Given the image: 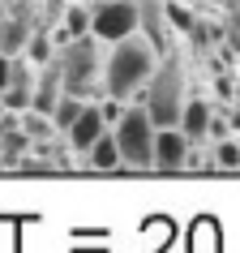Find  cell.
<instances>
[{
  "label": "cell",
  "mask_w": 240,
  "mask_h": 253,
  "mask_svg": "<svg viewBox=\"0 0 240 253\" xmlns=\"http://www.w3.org/2000/svg\"><path fill=\"white\" fill-rule=\"evenodd\" d=\"M163 60V47L150 35H129V39L112 43V52H107V69H103V94H116V99H129L133 90H142L150 78H155V69Z\"/></svg>",
  "instance_id": "obj_1"
},
{
  "label": "cell",
  "mask_w": 240,
  "mask_h": 253,
  "mask_svg": "<svg viewBox=\"0 0 240 253\" xmlns=\"http://www.w3.org/2000/svg\"><path fill=\"white\" fill-rule=\"evenodd\" d=\"M56 60H60V73H65V90L81 94V99H103V39L99 35H81V39H69L56 47Z\"/></svg>",
  "instance_id": "obj_2"
},
{
  "label": "cell",
  "mask_w": 240,
  "mask_h": 253,
  "mask_svg": "<svg viewBox=\"0 0 240 253\" xmlns=\"http://www.w3.org/2000/svg\"><path fill=\"white\" fill-rule=\"evenodd\" d=\"M185 103H189V99H185V69H180L176 56L163 52L155 78L146 82V107H150V116H155V125L167 129V125H180Z\"/></svg>",
  "instance_id": "obj_3"
},
{
  "label": "cell",
  "mask_w": 240,
  "mask_h": 253,
  "mask_svg": "<svg viewBox=\"0 0 240 253\" xmlns=\"http://www.w3.org/2000/svg\"><path fill=\"white\" fill-rule=\"evenodd\" d=\"M112 133L120 142V159L129 168H155V137L159 125L150 116V107H124V116L112 125Z\"/></svg>",
  "instance_id": "obj_4"
},
{
  "label": "cell",
  "mask_w": 240,
  "mask_h": 253,
  "mask_svg": "<svg viewBox=\"0 0 240 253\" xmlns=\"http://www.w3.org/2000/svg\"><path fill=\"white\" fill-rule=\"evenodd\" d=\"M142 30V9L137 0H99L90 13V35H99L103 43H120Z\"/></svg>",
  "instance_id": "obj_5"
},
{
  "label": "cell",
  "mask_w": 240,
  "mask_h": 253,
  "mask_svg": "<svg viewBox=\"0 0 240 253\" xmlns=\"http://www.w3.org/2000/svg\"><path fill=\"white\" fill-rule=\"evenodd\" d=\"M189 133L180 129V125H167V129H159V137H155V168H163V172H176V168H185L189 163Z\"/></svg>",
  "instance_id": "obj_6"
},
{
  "label": "cell",
  "mask_w": 240,
  "mask_h": 253,
  "mask_svg": "<svg viewBox=\"0 0 240 253\" xmlns=\"http://www.w3.org/2000/svg\"><path fill=\"white\" fill-rule=\"evenodd\" d=\"M107 129H112V125H107V116H103V103H86V112L73 120V129H69L65 137H69V146H73V150L86 155V150H90Z\"/></svg>",
  "instance_id": "obj_7"
},
{
  "label": "cell",
  "mask_w": 240,
  "mask_h": 253,
  "mask_svg": "<svg viewBox=\"0 0 240 253\" xmlns=\"http://www.w3.org/2000/svg\"><path fill=\"white\" fill-rule=\"evenodd\" d=\"M210 125H214V116H210V107H206V99H189L185 116H180V129L189 133V142H201Z\"/></svg>",
  "instance_id": "obj_8"
},
{
  "label": "cell",
  "mask_w": 240,
  "mask_h": 253,
  "mask_svg": "<svg viewBox=\"0 0 240 253\" xmlns=\"http://www.w3.org/2000/svg\"><path fill=\"white\" fill-rule=\"evenodd\" d=\"M86 163H90V168H99V172H112V168H120V142H116V133H112V129H107L103 137H99V142H94L90 150H86Z\"/></svg>",
  "instance_id": "obj_9"
},
{
  "label": "cell",
  "mask_w": 240,
  "mask_h": 253,
  "mask_svg": "<svg viewBox=\"0 0 240 253\" xmlns=\"http://www.w3.org/2000/svg\"><path fill=\"white\" fill-rule=\"evenodd\" d=\"M90 13L94 9H81V4H69L65 9V30H60V43H69V39H81V35H90Z\"/></svg>",
  "instance_id": "obj_10"
},
{
  "label": "cell",
  "mask_w": 240,
  "mask_h": 253,
  "mask_svg": "<svg viewBox=\"0 0 240 253\" xmlns=\"http://www.w3.org/2000/svg\"><path fill=\"white\" fill-rule=\"evenodd\" d=\"M81 112H86V99H81V94H60V103H56V112H52V120H56V129H60V133H69V129H73V120L81 116Z\"/></svg>",
  "instance_id": "obj_11"
},
{
  "label": "cell",
  "mask_w": 240,
  "mask_h": 253,
  "mask_svg": "<svg viewBox=\"0 0 240 253\" xmlns=\"http://www.w3.org/2000/svg\"><path fill=\"white\" fill-rule=\"evenodd\" d=\"M214 159H219V168H240V146H236V142H223Z\"/></svg>",
  "instance_id": "obj_12"
},
{
  "label": "cell",
  "mask_w": 240,
  "mask_h": 253,
  "mask_svg": "<svg viewBox=\"0 0 240 253\" xmlns=\"http://www.w3.org/2000/svg\"><path fill=\"white\" fill-rule=\"evenodd\" d=\"M9 78H13V56H9V52H0V90L9 86Z\"/></svg>",
  "instance_id": "obj_13"
},
{
  "label": "cell",
  "mask_w": 240,
  "mask_h": 253,
  "mask_svg": "<svg viewBox=\"0 0 240 253\" xmlns=\"http://www.w3.org/2000/svg\"><path fill=\"white\" fill-rule=\"evenodd\" d=\"M0 30H4V0H0Z\"/></svg>",
  "instance_id": "obj_14"
},
{
  "label": "cell",
  "mask_w": 240,
  "mask_h": 253,
  "mask_svg": "<svg viewBox=\"0 0 240 253\" xmlns=\"http://www.w3.org/2000/svg\"><path fill=\"white\" fill-rule=\"evenodd\" d=\"M0 137H4V112H0Z\"/></svg>",
  "instance_id": "obj_15"
}]
</instances>
